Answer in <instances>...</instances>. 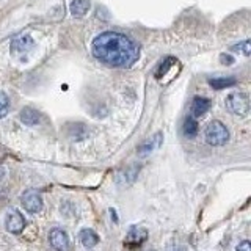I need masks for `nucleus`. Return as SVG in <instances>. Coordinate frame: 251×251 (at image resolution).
I'll list each match as a JSON object with an SVG mask.
<instances>
[{
  "label": "nucleus",
  "instance_id": "14",
  "mask_svg": "<svg viewBox=\"0 0 251 251\" xmlns=\"http://www.w3.org/2000/svg\"><path fill=\"white\" fill-rule=\"evenodd\" d=\"M31 44H33V41H31L30 36H22L19 39H16V41H13L11 52H25Z\"/></svg>",
  "mask_w": 251,
  "mask_h": 251
},
{
  "label": "nucleus",
  "instance_id": "15",
  "mask_svg": "<svg viewBox=\"0 0 251 251\" xmlns=\"http://www.w3.org/2000/svg\"><path fill=\"white\" fill-rule=\"evenodd\" d=\"M10 112V99H8L6 93L0 91V120L5 118Z\"/></svg>",
  "mask_w": 251,
  "mask_h": 251
},
{
  "label": "nucleus",
  "instance_id": "21",
  "mask_svg": "<svg viewBox=\"0 0 251 251\" xmlns=\"http://www.w3.org/2000/svg\"><path fill=\"white\" fill-rule=\"evenodd\" d=\"M2 151H3V149H2V146H0V157H2L3 154H2Z\"/></svg>",
  "mask_w": 251,
  "mask_h": 251
},
{
  "label": "nucleus",
  "instance_id": "16",
  "mask_svg": "<svg viewBox=\"0 0 251 251\" xmlns=\"http://www.w3.org/2000/svg\"><path fill=\"white\" fill-rule=\"evenodd\" d=\"M176 58H173V57H170V58H167V60H165L163 63H162V65H160V68H159V71H157V73H155V77H162V75H165V74H167L168 73V69L171 68V65H176Z\"/></svg>",
  "mask_w": 251,
  "mask_h": 251
},
{
  "label": "nucleus",
  "instance_id": "1",
  "mask_svg": "<svg viewBox=\"0 0 251 251\" xmlns=\"http://www.w3.org/2000/svg\"><path fill=\"white\" fill-rule=\"evenodd\" d=\"M91 52L94 58L110 68H130L140 58L138 46L118 31H104L94 38Z\"/></svg>",
  "mask_w": 251,
  "mask_h": 251
},
{
  "label": "nucleus",
  "instance_id": "19",
  "mask_svg": "<svg viewBox=\"0 0 251 251\" xmlns=\"http://www.w3.org/2000/svg\"><path fill=\"white\" fill-rule=\"evenodd\" d=\"M220 61L223 63V65H232L234 63V57L229 53H222L220 55Z\"/></svg>",
  "mask_w": 251,
  "mask_h": 251
},
{
  "label": "nucleus",
  "instance_id": "6",
  "mask_svg": "<svg viewBox=\"0 0 251 251\" xmlns=\"http://www.w3.org/2000/svg\"><path fill=\"white\" fill-rule=\"evenodd\" d=\"M49 242L50 247L55 251H68L69 250V237L68 234L60 229V227H53L49 232Z\"/></svg>",
  "mask_w": 251,
  "mask_h": 251
},
{
  "label": "nucleus",
  "instance_id": "7",
  "mask_svg": "<svg viewBox=\"0 0 251 251\" xmlns=\"http://www.w3.org/2000/svg\"><path fill=\"white\" fill-rule=\"evenodd\" d=\"M148 240V231L145 227H130V231L127 232L124 239V245L129 247V248H137L140 245H143V243Z\"/></svg>",
  "mask_w": 251,
  "mask_h": 251
},
{
  "label": "nucleus",
  "instance_id": "17",
  "mask_svg": "<svg viewBox=\"0 0 251 251\" xmlns=\"http://www.w3.org/2000/svg\"><path fill=\"white\" fill-rule=\"evenodd\" d=\"M232 50H242L243 55H250V52H251V43H250V39H245V41H242L240 44H235L232 47Z\"/></svg>",
  "mask_w": 251,
  "mask_h": 251
},
{
  "label": "nucleus",
  "instance_id": "4",
  "mask_svg": "<svg viewBox=\"0 0 251 251\" xmlns=\"http://www.w3.org/2000/svg\"><path fill=\"white\" fill-rule=\"evenodd\" d=\"M21 204L28 214H36L43 209V198L35 190H25L21 196Z\"/></svg>",
  "mask_w": 251,
  "mask_h": 251
},
{
  "label": "nucleus",
  "instance_id": "20",
  "mask_svg": "<svg viewBox=\"0 0 251 251\" xmlns=\"http://www.w3.org/2000/svg\"><path fill=\"white\" fill-rule=\"evenodd\" d=\"M3 176H5V168L2 167V165H0V180L3 179Z\"/></svg>",
  "mask_w": 251,
  "mask_h": 251
},
{
  "label": "nucleus",
  "instance_id": "10",
  "mask_svg": "<svg viewBox=\"0 0 251 251\" xmlns=\"http://www.w3.org/2000/svg\"><path fill=\"white\" fill-rule=\"evenodd\" d=\"M80 242L85 248H93L99 243V235L93 229H82L80 231Z\"/></svg>",
  "mask_w": 251,
  "mask_h": 251
},
{
  "label": "nucleus",
  "instance_id": "18",
  "mask_svg": "<svg viewBox=\"0 0 251 251\" xmlns=\"http://www.w3.org/2000/svg\"><path fill=\"white\" fill-rule=\"evenodd\" d=\"M235 251H251V242L250 240L240 242L237 245V248H235Z\"/></svg>",
  "mask_w": 251,
  "mask_h": 251
},
{
  "label": "nucleus",
  "instance_id": "12",
  "mask_svg": "<svg viewBox=\"0 0 251 251\" xmlns=\"http://www.w3.org/2000/svg\"><path fill=\"white\" fill-rule=\"evenodd\" d=\"M198 130H200L198 121H196L193 116H188L184 121V135L188 138H195L198 135Z\"/></svg>",
  "mask_w": 251,
  "mask_h": 251
},
{
  "label": "nucleus",
  "instance_id": "13",
  "mask_svg": "<svg viewBox=\"0 0 251 251\" xmlns=\"http://www.w3.org/2000/svg\"><path fill=\"white\" fill-rule=\"evenodd\" d=\"M235 78L234 77H217V78H210L209 83L214 90H223V88H229V86L235 85Z\"/></svg>",
  "mask_w": 251,
  "mask_h": 251
},
{
  "label": "nucleus",
  "instance_id": "5",
  "mask_svg": "<svg viewBox=\"0 0 251 251\" xmlns=\"http://www.w3.org/2000/svg\"><path fill=\"white\" fill-rule=\"evenodd\" d=\"M5 227H6V231L11 234H21L24 231V227H25V220H24L19 210L13 209L8 212L6 218H5Z\"/></svg>",
  "mask_w": 251,
  "mask_h": 251
},
{
  "label": "nucleus",
  "instance_id": "9",
  "mask_svg": "<svg viewBox=\"0 0 251 251\" xmlns=\"http://www.w3.org/2000/svg\"><path fill=\"white\" fill-rule=\"evenodd\" d=\"M21 121L25 126H36V124H39V121H41V116H39V113L35 108L27 107L21 112Z\"/></svg>",
  "mask_w": 251,
  "mask_h": 251
},
{
  "label": "nucleus",
  "instance_id": "11",
  "mask_svg": "<svg viewBox=\"0 0 251 251\" xmlns=\"http://www.w3.org/2000/svg\"><path fill=\"white\" fill-rule=\"evenodd\" d=\"M90 10V0H73L71 3V13L77 18H82Z\"/></svg>",
  "mask_w": 251,
  "mask_h": 251
},
{
  "label": "nucleus",
  "instance_id": "8",
  "mask_svg": "<svg viewBox=\"0 0 251 251\" xmlns=\"http://www.w3.org/2000/svg\"><path fill=\"white\" fill-rule=\"evenodd\" d=\"M209 108H210V100L206 99V98L196 96L192 100V116L193 118H198V116L206 115L209 112Z\"/></svg>",
  "mask_w": 251,
  "mask_h": 251
},
{
  "label": "nucleus",
  "instance_id": "2",
  "mask_svg": "<svg viewBox=\"0 0 251 251\" xmlns=\"http://www.w3.org/2000/svg\"><path fill=\"white\" fill-rule=\"evenodd\" d=\"M204 137L210 146H223L229 140V130L222 121H212L204 130Z\"/></svg>",
  "mask_w": 251,
  "mask_h": 251
},
{
  "label": "nucleus",
  "instance_id": "3",
  "mask_svg": "<svg viewBox=\"0 0 251 251\" xmlns=\"http://www.w3.org/2000/svg\"><path fill=\"white\" fill-rule=\"evenodd\" d=\"M226 108L232 115L247 116L250 113V96L247 93H231L226 98Z\"/></svg>",
  "mask_w": 251,
  "mask_h": 251
}]
</instances>
